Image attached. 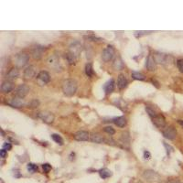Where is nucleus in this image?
Instances as JSON below:
<instances>
[{"instance_id":"nucleus-18","label":"nucleus","mask_w":183,"mask_h":183,"mask_svg":"<svg viewBox=\"0 0 183 183\" xmlns=\"http://www.w3.org/2000/svg\"><path fill=\"white\" fill-rule=\"evenodd\" d=\"M156 61L154 59V57H152V55H148L147 60H146V68L150 71H153L156 70Z\"/></svg>"},{"instance_id":"nucleus-42","label":"nucleus","mask_w":183,"mask_h":183,"mask_svg":"<svg viewBox=\"0 0 183 183\" xmlns=\"http://www.w3.org/2000/svg\"><path fill=\"white\" fill-rule=\"evenodd\" d=\"M178 123H179V124H181V125L183 127V120H178Z\"/></svg>"},{"instance_id":"nucleus-19","label":"nucleus","mask_w":183,"mask_h":183,"mask_svg":"<svg viewBox=\"0 0 183 183\" xmlns=\"http://www.w3.org/2000/svg\"><path fill=\"white\" fill-rule=\"evenodd\" d=\"M18 76H19V71L17 70V68H12L7 72L6 79L8 81H12V80H16Z\"/></svg>"},{"instance_id":"nucleus-26","label":"nucleus","mask_w":183,"mask_h":183,"mask_svg":"<svg viewBox=\"0 0 183 183\" xmlns=\"http://www.w3.org/2000/svg\"><path fill=\"white\" fill-rule=\"evenodd\" d=\"M85 73L88 77H93V74H94V71H93V64L92 63H87L86 66H85Z\"/></svg>"},{"instance_id":"nucleus-29","label":"nucleus","mask_w":183,"mask_h":183,"mask_svg":"<svg viewBox=\"0 0 183 183\" xmlns=\"http://www.w3.org/2000/svg\"><path fill=\"white\" fill-rule=\"evenodd\" d=\"M51 138H52L57 144H59V145H61V146L63 145V139H62V137H61L60 135H58V134H52V135H51Z\"/></svg>"},{"instance_id":"nucleus-39","label":"nucleus","mask_w":183,"mask_h":183,"mask_svg":"<svg viewBox=\"0 0 183 183\" xmlns=\"http://www.w3.org/2000/svg\"><path fill=\"white\" fill-rule=\"evenodd\" d=\"M150 157H151V155H150L149 151L145 150V151H144V158H145L146 159H149V158H150Z\"/></svg>"},{"instance_id":"nucleus-1","label":"nucleus","mask_w":183,"mask_h":183,"mask_svg":"<svg viewBox=\"0 0 183 183\" xmlns=\"http://www.w3.org/2000/svg\"><path fill=\"white\" fill-rule=\"evenodd\" d=\"M62 91L67 96H72L77 91V82L73 79H67L62 83Z\"/></svg>"},{"instance_id":"nucleus-2","label":"nucleus","mask_w":183,"mask_h":183,"mask_svg":"<svg viewBox=\"0 0 183 183\" xmlns=\"http://www.w3.org/2000/svg\"><path fill=\"white\" fill-rule=\"evenodd\" d=\"M29 54L26 53V52H22V53H19V54L17 55L16 60H15V63H16L17 67L22 68L29 62Z\"/></svg>"},{"instance_id":"nucleus-27","label":"nucleus","mask_w":183,"mask_h":183,"mask_svg":"<svg viewBox=\"0 0 183 183\" xmlns=\"http://www.w3.org/2000/svg\"><path fill=\"white\" fill-rule=\"evenodd\" d=\"M132 77H133V79L138 80V81H144V80H146V76L143 73L138 72V71H133L132 72Z\"/></svg>"},{"instance_id":"nucleus-37","label":"nucleus","mask_w":183,"mask_h":183,"mask_svg":"<svg viewBox=\"0 0 183 183\" xmlns=\"http://www.w3.org/2000/svg\"><path fill=\"white\" fill-rule=\"evenodd\" d=\"M3 148H4L5 150L8 151V150H10V149L12 148V146H11V144H10V143L6 142V143H4V144H3Z\"/></svg>"},{"instance_id":"nucleus-4","label":"nucleus","mask_w":183,"mask_h":183,"mask_svg":"<svg viewBox=\"0 0 183 183\" xmlns=\"http://www.w3.org/2000/svg\"><path fill=\"white\" fill-rule=\"evenodd\" d=\"M50 81H51V76H50L49 72H47V71H41L37 75V82H38V84L40 85V86L49 83Z\"/></svg>"},{"instance_id":"nucleus-25","label":"nucleus","mask_w":183,"mask_h":183,"mask_svg":"<svg viewBox=\"0 0 183 183\" xmlns=\"http://www.w3.org/2000/svg\"><path fill=\"white\" fill-rule=\"evenodd\" d=\"M113 67L115 70H122L124 68V62L121 60V58H116L115 61H114V64H113Z\"/></svg>"},{"instance_id":"nucleus-13","label":"nucleus","mask_w":183,"mask_h":183,"mask_svg":"<svg viewBox=\"0 0 183 183\" xmlns=\"http://www.w3.org/2000/svg\"><path fill=\"white\" fill-rule=\"evenodd\" d=\"M8 105L13 106V107H16V108H20L22 106L25 105V101L23 98H20V97H14L12 98L9 102H8Z\"/></svg>"},{"instance_id":"nucleus-21","label":"nucleus","mask_w":183,"mask_h":183,"mask_svg":"<svg viewBox=\"0 0 183 183\" xmlns=\"http://www.w3.org/2000/svg\"><path fill=\"white\" fill-rule=\"evenodd\" d=\"M115 85H116V83H115V81L113 79H111L110 81H108L105 83V93H111L115 90Z\"/></svg>"},{"instance_id":"nucleus-22","label":"nucleus","mask_w":183,"mask_h":183,"mask_svg":"<svg viewBox=\"0 0 183 183\" xmlns=\"http://www.w3.org/2000/svg\"><path fill=\"white\" fill-rule=\"evenodd\" d=\"M112 174H113L112 171H111L110 170L106 169V168L102 169V170H99V175H100V177H101L102 179H107V178L111 177Z\"/></svg>"},{"instance_id":"nucleus-31","label":"nucleus","mask_w":183,"mask_h":183,"mask_svg":"<svg viewBox=\"0 0 183 183\" xmlns=\"http://www.w3.org/2000/svg\"><path fill=\"white\" fill-rule=\"evenodd\" d=\"M146 111H147V113L149 115V116H150V117H152V118H153V117H155L156 116H158V115H157V113H156L153 109H151V108H149V107H146Z\"/></svg>"},{"instance_id":"nucleus-17","label":"nucleus","mask_w":183,"mask_h":183,"mask_svg":"<svg viewBox=\"0 0 183 183\" xmlns=\"http://www.w3.org/2000/svg\"><path fill=\"white\" fill-rule=\"evenodd\" d=\"M90 137V135L87 131H78L74 135V139L77 141H87Z\"/></svg>"},{"instance_id":"nucleus-44","label":"nucleus","mask_w":183,"mask_h":183,"mask_svg":"<svg viewBox=\"0 0 183 183\" xmlns=\"http://www.w3.org/2000/svg\"><path fill=\"white\" fill-rule=\"evenodd\" d=\"M136 183H142V182H141V181H137V182H136Z\"/></svg>"},{"instance_id":"nucleus-36","label":"nucleus","mask_w":183,"mask_h":183,"mask_svg":"<svg viewBox=\"0 0 183 183\" xmlns=\"http://www.w3.org/2000/svg\"><path fill=\"white\" fill-rule=\"evenodd\" d=\"M149 33H150V31H135V36L138 38V37H141L143 35H147V34H149Z\"/></svg>"},{"instance_id":"nucleus-24","label":"nucleus","mask_w":183,"mask_h":183,"mask_svg":"<svg viewBox=\"0 0 183 183\" xmlns=\"http://www.w3.org/2000/svg\"><path fill=\"white\" fill-rule=\"evenodd\" d=\"M114 123L119 127H124L126 125V119L124 116H119L114 119Z\"/></svg>"},{"instance_id":"nucleus-43","label":"nucleus","mask_w":183,"mask_h":183,"mask_svg":"<svg viewBox=\"0 0 183 183\" xmlns=\"http://www.w3.org/2000/svg\"><path fill=\"white\" fill-rule=\"evenodd\" d=\"M173 183H181L180 181H175V182H173Z\"/></svg>"},{"instance_id":"nucleus-5","label":"nucleus","mask_w":183,"mask_h":183,"mask_svg":"<svg viewBox=\"0 0 183 183\" xmlns=\"http://www.w3.org/2000/svg\"><path fill=\"white\" fill-rule=\"evenodd\" d=\"M114 55H115L114 48L112 46H107L102 53V59L105 62H108L114 58Z\"/></svg>"},{"instance_id":"nucleus-15","label":"nucleus","mask_w":183,"mask_h":183,"mask_svg":"<svg viewBox=\"0 0 183 183\" xmlns=\"http://www.w3.org/2000/svg\"><path fill=\"white\" fill-rule=\"evenodd\" d=\"M45 51V49L42 47V46H40V45H37L35 46L33 49H32V56L35 60H40L41 57H42V54H43V51Z\"/></svg>"},{"instance_id":"nucleus-14","label":"nucleus","mask_w":183,"mask_h":183,"mask_svg":"<svg viewBox=\"0 0 183 183\" xmlns=\"http://www.w3.org/2000/svg\"><path fill=\"white\" fill-rule=\"evenodd\" d=\"M38 116L47 124H51L54 120V116L50 112H40V113H39Z\"/></svg>"},{"instance_id":"nucleus-23","label":"nucleus","mask_w":183,"mask_h":183,"mask_svg":"<svg viewBox=\"0 0 183 183\" xmlns=\"http://www.w3.org/2000/svg\"><path fill=\"white\" fill-rule=\"evenodd\" d=\"M91 140L93 141V142H94V143H97V144H101V143H103L104 141H105V138L102 136V135H100L99 134H92V135H91Z\"/></svg>"},{"instance_id":"nucleus-32","label":"nucleus","mask_w":183,"mask_h":183,"mask_svg":"<svg viewBox=\"0 0 183 183\" xmlns=\"http://www.w3.org/2000/svg\"><path fill=\"white\" fill-rule=\"evenodd\" d=\"M42 169H43L44 172L49 173L51 170V165H50L49 163H45V164L42 165Z\"/></svg>"},{"instance_id":"nucleus-6","label":"nucleus","mask_w":183,"mask_h":183,"mask_svg":"<svg viewBox=\"0 0 183 183\" xmlns=\"http://www.w3.org/2000/svg\"><path fill=\"white\" fill-rule=\"evenodd\" d=\"M48 63H49L50 67L54 69L55 71L61 70V62H60V59L57 55H51L48 60Z\"/></svg>"},{"instance_id":"nucleus-3","label":"nucleus","mask_w":183,"mask_h":183,"mask_svg":"<svg viewBox=\"0 0 183 183\" xmlns=\"http://www.w3.org/2000/svg\"><path fill=\"white\" fill-rule=\"evenodd\" d=\"M143 177L150 183H157L160 180V176L153 170H146L143 174Z\"/></svg>"},{"instance_id":"nucleus-16","label":"nucleus","mask_w":183,"mask_h":183,"mask_svg":"<svg viewBox=\"0 0 183 183\" xmlns=\"http://www.w3.org/2000/svg\"><path fill=\"white\" fill-rule=\"evenodd\" d=\"M14 89V83L11 82V81H4L1 84V91L3 93H10L12 90Z\"/></svg>"},{"instance_id":"nucleus-8","label":"nucleus","mask_w":183,"mask_h":183,"mask_svg":"<svg viewBox=\"0 0 183 183\" xmlns=\"http://www.w3.org/2000/svg\"><path fill=\"white\" fill-rule=\"evenodd\" d=\"M163 135L167 139L174 140L177 136V131L173 126H169L165 130H163Z\"/></svg>"},{"instance_id":"nucleus-7","label":"nucleus","mask_w":183,"mask_h":183,"mask_svg":"<svg viewBox=\"0 0 183 183\" xmlns=\"http://www.w3.org/2000/svg\"><path fill=\"white\" fill-rule=\"evenodd\" d=\"M154 59L157 63H162V64H168L170 61H172V58L170 55L164 53H156Z\"/></svg>"},{"instance_id":"nucleus-12","label":"nucleus","mask_w":183,"mask_h":183,"mask_svg":"<svg viewBox=\"0 0 183 183\" xmlns=\"http://www.w3.org/2000/svg\"><path fill=\"white\" fill-rule=\"evenodd\" d=\"M36 67L33 66V65H30L29 67H27L25 70H24V78L26 80H30L32 79L35 75H36Z\"/></svg>"},{"instance_id":"nucleus-35","label":"nucleus","mask_w":183,"mask_h":183,"mask_svg":"<svg viewBox=\"0 0 183 183\" xmlns=\"http://www.w3.org/2000/svg\"><path fill=\"white\" fill-rule=\"evenodd\" d=\"M177 67H178L179 71L183 73V59H179L177 61Z\"/></svg>"},{"instance_id":"nucleus-20","label":"nucleus","mask_w":183,"mask_h":183,"mask_svg":"<svg viewBox=\"0 0 183 183\" xmlns=\"http://www.w3.org/2000/svg\"><path fill=\"white\" fill-rule=\"evenodd\" d=\"M127 85V79L124 74H119L118 79H117V86L119 89H124Z\"/></svg>"},{"instance_id":"nucleus-10","label":"nucleus","mask_w":183,"mask_h":183,"mask_svg":"<svg viewBox=\"0 0 183 183\" xmlns=\"http://www.w3.org/2000/svg\"><path fill=\"white\" fill-rule=\"evenodd\" d=\"M29 93V87L26 84L19 85L16 90V95L20 98H24Z\"/></svg>"},{"instance_id":"nucleus-11","label":"nucleus","mask_w":183,"mask_h":183,"mask_svg":"<svg viewBox=\"0 0 183 183\" xmlns=\"http://www.w3.org/2000/svg\"><path fill=\"white\" fill-rule=\"evenodd\" d=\"M152 122L159 129H162L166 126V119L164 118L163 116H160V115H158L155 117H153Z\"/></svg>"},{"instance_id":"nucleus-28","label":"nucleus","mask_w":183,"mask_h":183,"mask_svg":"<svg viewBox=\"0 0 183 183\" xmlns=\"http://www.w3.org/2000/svg\"><path fill=\"white\" fill-rule=\"evenodd\" d=\"M27 168H28V170H29L30 173H35V172H37L38 170H39L38 165H36V164H34V163H29Z\"/></svg>"},{"instance_id":"nucleus-38","label":"nucleus","mask_w":183,"mask_h":183,"mask_svg":"<svg viewBox=\"0 0 183 183\" xmlns=\"http://www.w3.org/2000/svg\"><path fill=\"white\" fill-rule=\"evenodd\" d=\"M13 171H14V177H15V178H19V177H21V174L19 173V170H18L17 169H15Z\"/></svg>"},{"instance_id":"nucleus-41","label":"nucleus","mask_w":183,"mask_h":183,"mask_svg":"<svg viewBox=\"0 0 183 183\" xmlns=\"http://www.w3.org/2000/svg\"><path fill=\"white\" fill-rule=\"evenodd\" d=\"M151 82H152L153 83H155L154 85H155V86H156L157 88H159V85H158V82H157L156 80H154V79H151Z\"/></svg>"},{"instance_id":"nucleus-40","label":"nucleus","mask_w":183,"mask_h":183,"mask_svg":"<svg viewBox=\"0 0 183 183\" xmlns=\"http://www.w3.org/2000/svg\"><path fill=\"white\" fill-rule=\"evenodd\" d=\"M0 156H1V158H5L6 156V150H5L4 148H2V149L0 150Z\"/></svg>"},{"instance_id":"nucleus-9","label":"nucleus","mask_w":183,"mask_h":183,"mask_svg":"<svg viewBox=\"0 0 183 183\" xmlns=\"http://www.w3.org/2000/svg\"><path fill=\"white\" fill-rule=\"evenodd\" d=\"M81 51H82V46H81V44H80L78 41H75V42H73V43L71 44L69 52H71L72 55H74V56L78 59V58H79V55H80V53H81Z\"/></svg>"},{"instance_id":"nucleus-34","label":"nucleus","mask_w":183,"mask_h":183,"mask_svg":"<svg viewBox=\"0 0 183 183\" xmlns=\"http://www.w3.org/2000/svg\"><path fill=\"white\" fill-rule=\"evenodd\" d=\"M39 105H40V102H39L38 100L35 99V100H32V101L29 104V106L31 107V108H35V107H38Z\"/></svg>"},{"instance_id":"nucleus-33","label":"nucleus","mask_w":183,"mask_h":183,"mask_svg":"<svg viewBox=\"0 0 183 183\" xmlns=\"http://www.w3.org/2000/svg\"><path fill=\"white\" fill-rule=\"evenodd\" d=\"M105 132H106V133L109 134L110 135H114V134L116 133L115 129H114L112 126H106V127H105Z\"/></svg>"},{"instance_id":"nucleus-30","label":"nucleus","mask_w":183,"mask_h":183,"mask_svg":"<svg viewBox=\"0 0 183 183\" xmlns=\"http://www.w3.org/2000/svg\"><path fill=\"white\" fill-rule=\"evenodd\" d=\"M163 145H164V147H166V149H167V154L170 156V153H172V152L174 151V148H173L170 145L167 144L166 142H163Z\"/></svg>"}]
</instances>
